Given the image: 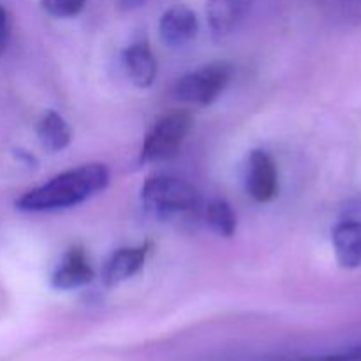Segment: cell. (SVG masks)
<instances>
[{
  "mask_svg": "<svg viewBox=\"0 0 361 361\" xmlns=\"http://www.w3.org/2000/svg\"><path fill=\"white\" fill-rule=\"evenodd\" d=\"M335 256L342 268L361 267V221L338 222L331 233Z\"/></svg>",
  "mask_w": 361,
  "mask_h": 361,
  "instance_id": "cell-9",
  "label": "cell"
},
{
  "mask_svg": "<svg viewBox=\"0 0 361 361\" xmlns=\"http://www.w3.org/2000/svg\"><path fill=\"white\" fill-rule=\"evenodd\" d=\"M37 137L46 152L56 154L69 147L73 141V130L62 115L56 111H48L39 122Z\"/></svg>",
  "mask_w": 361,
  "mask_h": 361,
  "instance_id": "cell-12",
  "label": "cell"
},
{
  "mask_svg": "<svg viewBox=\"0 0 361 361\" xmlns=\"http://www.w3.org/2000/svg\"><path fill=\"white\" fill-rule=\"evenodd\" d=\"M192 129L189 111H169L154 122L145 136L140 162H164L176 157Z\"/></svg>",
  "mask_w": 361,
  "mask_h": 361,
  "instance_id": "cell-3",
  "label": "cell"
},
{
  "mask_svg": "<svg viewBox=\"0 0 361 361\" xmlns=\"http://www.w3.org/2000/svg\"><path fill=\"white\" fill-rule=\"evenodd\" d=\"M123 66L136 87H150L157 76V60L147 42H134L123 51Z\"/></svg>",
  "mask_w": 361,
  "mask_h": 361,
  "instance_id": "cell-11",
  "label": "cell"
},
{
  "mask_svg": "<svg viewBox=\"0 0 361 361\" xmlns=\"http://www.w3.org/2000/svg\"><path fill=\"white\" fill-rule=\"evenodd\" d=\"M231 78V63L212 62L180 78L175 83L173 94L185 104L210 106L226 90Z\"/></svg>",
  "mask_w": 361,
  "mask_h": 361,
  "instance_id": "cell-4",
  "label": "cell"
},
{
  "mask_svg": "<svg viewBox=\"0 0 361 361\" xmlns=\"http://www.w3.org/2000/svg\"><path fill=\"white\" fill-rule=\"evenodd\" d=\"M108 183V168L101 162H90L60 173L42 185L27 190L16 201V208L28 214L73 208L104 190Z\"/></svg>",
  "mask_w": 361,
  "mask_h": 361,
  "instance_id": "cell-1",
  "label": "cell"
},
{
  "mask_svg": "<svg viewBox=\"0 0 361 361\" xmlns=\"http://www.w3.org/2000/svg\"><path fill=\"white\" fill-rule=\"evenodd\" d=\"M250 0H208L207 16L212 34L226 37L245 16Z\"/></svg>",
  "mask_w": 361,
  "mask_h": 361,
  "instance_id": "cell-10",
  "label": "cell"
},
{
  "mask_svg": "<svg viewBox=\"0 0 361 361\" xmlns=\"http://www.w3.org/2000/svg\"><path fill=\"white\" fill-rule=\"evenodd\" d=\"M247 192L257 203H267L277 196L279 175L271 155L264 150H252L247 162Z\"/></svg>",
  "mask_w": 361,
  "mask_h": 361,
  "instance_id": "cell-5",
  "label": "cell"
},
{
  "mask_svg": "<svg viewBox=\"0 0 361 361\" xmlns=\"http://www.w3.org/2000/svg\"><path fill=\"white\" fill-rule=\"evenodd\" d=\"M87 0H41V6L49 16L73 18L83 11Z\"/></svg>",
  "mask_w": 361,
  "mask_h": 361,
  "instance_id": "cell-14",
  "label": "cell"
},
{
  "mask_svg": "<svg viewBox=\"0 0 361 361\" xmlns=\"http://www.w3.org/2000/svg\"><path fill=\"white\" fill-rule=\"evenodd\" d=\"M141 200L148 212L159 217H169L197 208L200 192L192 183L182 178L155 175L143 183Z\"/></svg>",
  "mask_w": 361,
  "mask_h": 361,
  "instance_id": "cell-2",
  "label": "cell"
},
{
  "mask_svg": "<svg viewBox=\"0 0 361 361\" xmlns=\"http://www.w3.org/2000/svg\"><path fill=\"white\" fill-rule=\"evenodd\" d=\"M207 222L214 233L219 236L235 235L236 231V215L231 204L226 200H214L207 207Z\"/></svg>",
  "mask_w": 361,
  "mask_h": 361,
  "instance_id": "cell-13",
  "label": "cell"
},
{
  "mask_svg": "<svg viewBox=\"0 0 361 361\" xmlns=\"http://www.w3.org/2000/svg\"><path fill=\"white\" fill-rule=\"evenodd\" d=\"M145 2H147V0H118L120 7H122V9H126V11L134 9V7H140L141 4H145Z\"/></svg>",
  "mask_w": 361,
  "mask_h": 361,
  "instance_id": "cell-17",
  "label": "cell"
},
{
  "mask_svg": "<svg viewBox=\"0 0 361 361\" xmlns=\"http://www.w3.org/2000/svg\"><path fill=\"white\" fill-rule=\"evenodd\" d=\"M150 245L145 243L140 247H123V249L115 250L106 261L102 277H104L106 286H118L122 282L129 281L134 275H137L147 261Z\"/></svg>",
  "mask_w": 361,
  "mask_h": 361,
  "instance_id": "cell-8",
  "label": "cell"
},
{
  "mask_svg": "<svg viewBox=\"0 0 361 361\" xmlns=\"http://www.w3.org/2000/svg\"><path fill=\"white\" fill-rule=\"evenodd\" d=\"M162 41L171 48H182L189 44L197 34V18L187 6H173L162 14L159 23Z\"/></svg>",
  "mask_w": 361,
  "mask_h": 361,
  "instance_id": "cell-7",
  "label": "cell"
},
{
  "mask_svg": "<svg viewBox=\"0 0 361 361\" xmlns=\"http://www.w3.org/2000/svg\"><path fill=\"white\" fill-rule=\"evenodd\" d=\"M328 7L348 20H361V0H326Z\"/></svg>",
  "mask_w": 361,
  "mask_h": 361,
  "instance_id": "cell-15",
  "label": "cell"
},
{
  "mask_svg": "<svg viewBox=\"0 0 361 361\" xmlns=\"http://www.w3.org/2000/svg\"><path fill=\"white\" fill-rule=\"evenodd\" d=\"M7 42H9V16L6 7L0 4V56L6 51Z\"/></svg>",
  "mask_w": 361,
  "mask_h": 361,
  "instance_id": "cell-16",
  "label": "cell"
},
{
  "mask_svg": "<svg viewBox=\"0 0 361 361\" xmlns=\"http://www.w3.org/2000/svg\"><path fill=\"white\" fill-rule=\"evenodd\" d=\"M94 277L95 271L85 250L81 247H73L67 250L56 270L53 271L51 286L60 291H71L90 284Z\"/></svg>",
  "mask_w": 361,
  "mask_h": 361,
  "instance_id": "cell-6",
  "label": "cell"
}]
</instances>
